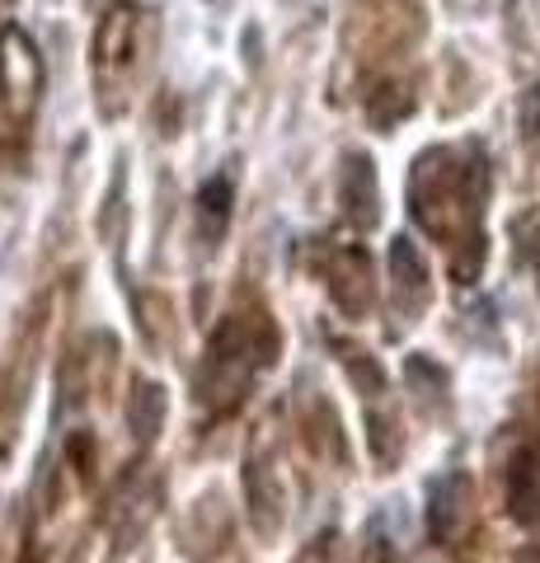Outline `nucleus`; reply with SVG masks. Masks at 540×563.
Here are the masks:
<instances>
[{
  "mask_svg": "<svg viewBox=\"0 0 540 563\" xmlns=\"http://www.w3.org/2000/svg\"><path fill=\"white\" fill-rule=\"evenodd\" d=\"M531 273H536V282H540V235H536V244H531Z\"/></svg>",
  "mask_w": 540,
  "mask_h": 563,
  "instance_id": "7",
  "label": "nucleus"
},
{
  "mask_svg": "<svg viewBox=\"0 0 540 563\" xmlns=\"http://www.w3.org/2000/svg\"><path fill=\"white\" fill-rule=\"evenodd\" d=\"M513 517L517 521H540V455L527 451L513 465Z\"/></svg>",
  "mask_w": 540,
  "mask_h": 563,
  "instance_id": "3",
  "label": "nucleus"
},
{
  "mask_svg": "<svg viewBox=\"0 0 540 563\" xmlns=\"http://www.w3.org/2000/svg\"><path fill=\"white\" fill-rule=\"evenodd\" d=\"M343 202L357 221H376V174L367 155H348V169H343Z\"/></svg>",
  "mask_w": 540,
  "mask_h": 563,
  "instance_id": "2",
  "label": "nucleus"
},
{
  "mask_svg": "<svg viewBox=\"0 0 540 563\" xmlns=\"http://www.w3.org/2000/svg\"><path fill=\"white\" fill-rule=\"evenodd\" d=\"M273 362V347H264L258 352L254 347V333L240 324V320H231L225 324L217 339H212V352H207V366H202V399L207 404H235L240 399V390L264 372V366Z\"/></svg>",
  "mask_w": 540,
  "mask_h": 563,
  "instance_id": "1",
  "label": "nucleus"
},
{
  "mask_svg": "<svg viewBox=\"0 0 540 563\" xmlns=\"http://www.w3.org/2000/svg\"><path fill=\"white\" fill-rule=\"evenodd\" d=\"M390 273H395L399 287H409V291H418V296H428V263H423V254L414 250V240L399 235V240L390 244Z\"/></svg>",
  "mask_w": 540,
  "mask_h": 563,
  "instance_id": "4",
  "label": "nucleus"
},
{
  "mask_svg": "<svg viewBox=\"0 0 540 563\" xmlns=\"http://www.w3.org/2000/svg\"><path fill=\"white\" fill-rule=\"evenodd\" d=\"M231 174H221L202 188V217H217V225H225V207H231Z\"/></svg>",
  "mask_w": 540,
  "mask_h": 563,
  "instance_id": "5",
  "label": "nucleus"
},
{
  "mask_svg": "<svg viewBox=\"0 0 540 563\" xmlns=\"http://www.w3.org/2000/svg\"><path fill=\"white\" fill-rule=\"evenodd\" d=\"M521 563H540V550H531V554H521Z\"/></svg>",
  "mask_w": 540,
  "mask_h": 563,
  "instance_id": "8",
  "label": "nucleus"
},
{
  "mask_svg": "<svg viewBox=\"0 0 540 563\" xmlns=\"http://www.w3.org/2000/svg\"><path fill=\"white\" fill-rule=\"evenodd\" d=\"M517 122H521V136H527V141H540V85H531V90L521 95Z\"/></svg>",
  "mask_w": 540,
  "mask_h": 563,
  "instance_id": "6",
  "label": "nucleus"
}]
</instances>
